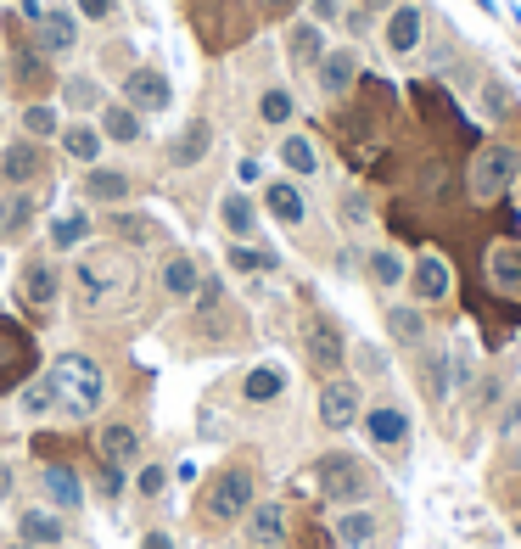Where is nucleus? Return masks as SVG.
<instances>
[{
  "label": "nucleus",
  "instance_id": "nucleus-1",
  "mask_svg": "<svg viewBox=\"0 0 521 549\" xmlns=\"http://www.w3.org/2000/svg\"><path fill=\"white\" fill-rule=\"evenodd\" d=\"M45 387H51V409L68 415V421H90L107 398V376L85 353H57L51 370H45Z\"/></svg>",
  "mask_w": 521,
  "mask_h": 549
},
{
  "label": "nucleus",
  "instance_id": "nucleus-2",
  "mask_svg": "<svg viewBox=\"0 0 521 549\" xmlns=\"http://www.w3.org/2000/svg\"><path fill=\"white\" fill-rule=\"evenodd\" d=\"M253 505H258L253 465H225V471L208 482V493H202V516L208 521H241Z\"/></svg>",
  "mask_w": 521,
  "mask_h": 549
},
{
  "label": "nucleus",
  "instance_id": "nucleus-3",
  "mask_svg": "<svg viewBox=\"0 0 521 549\" xmlns=\"http://www.w3.org/2000/svg\"><path fill=\"white\" fill-rule=\"evenodd\" d=\"M314 482H320V493L331 499V505H365L370 499V471L359 454H320V465H314Z\"/></svg>",
  "mask_w": 521,
  "mask_h": 549
},
{
  "label": "nucleus",
  "instance_id": "nucleus-4",
  "mask_svg": "<svg viewBox=\"0 0 521 549\" xmlns=\"http://www.w3.org/2000/svg\"><path fill=\"white\" fill-rule=\"evenodd\" d=\"M516 174H521V152H516V146L488 141L477 157H471V197H477V202H499L510 185H516Z\"/></svg>",
  "mask_w": 521,
  "mask_h": 549
},
{
  "label": "nucleus",
  "instance_id": "nucleus-5",
  "mask_svg": "<svg viewBox=\"0 0 521 549\" xmlns=\"http://www.w3.org/2000/svg\"><path fill=\"white\" fill-rule=\"evenodd\" d=\"M359 415H365L359 381L353 376H325V387H320V426L325 432H348V426H359Z\"/></svg>",
  "mask_w": 521,
  "mask_h": 549
},
{
  "label": "nucleus",
  "instance_id": "nucleus-6",
  "mask_svg": "<svg viewBox=\"0 0 521 549\" xmlns=\"http://www.w3.org/2000/svg\"><path fill=\"white\" fill-rule=\"evenodd\" d=\"M409 297H415V303H443V297L454 292V269H449V258H437V253H421L415 258V264H409Z\"/></svg>",
  "mask_w": 521,
  "mask_h": 549
},
{
  "label": "nucleus",
  "instance_id": "nucleus-7",
  "mask_svg": "<svg viewBox=\"0 0 521 549\" xmlns=\"http://www.w3.org/2000/svg\"><path fill=\"white\" fill-rule=\"evenodd\" d=\"M45 169H51V157H45L40 141H29V135H23V141H6V152H0V185H17V191H23V185H34Z\"/></svg>",
  "mask_w": 521,
  "mask_h": 549
},
{
  "label": "nucleus",
  "instance_id": "nucleus-8",
  "mask_svg": "<svg viewBox=\"0 0 521 549\" xmlns=\"http://www.w3.org/2000/svg\"><path fill=\"white\" fill-rule=\"evenodd\" d=\"M421 34H426V6L421 0H398L393 12H387V29H381L387 51H393V57H409V51L421 45Z\"/></svg>",
  "mask_w": 521,
  "mask_h": 549
},
{
  "label": "nucleus",
  "instance_id": "nucleus-9",
  "mask_svg": "<svg viewBox=\"0 0 521 549\" xmlns=\"http://www.w3.org/2000/svg\"><path fill=\"white\" fill-rule=\"evenodd\" d=\"M29 370H34L29 331H23V325H12V320H0V393H6V387H17Z\"/></svg>",
  "mask_w": 521,
  "mask_h": 549
},
{
  "label": "nucleus",
  "instance_id": "nucleus-10",
  "mask_svg": "<svg viewBox=\"0 0 521 549\" xmlns=\"http://www.w3.org/2000/svg\"><path fill=\"white\" fill-rule=\"evenodd\" d=\"M124 281H129V269L118 264L113 253H90L85 264H79V297H85L90 309H96V303H101L107 292H118Z\"/></svg>",
  "mask_w": 521,
  "mask_h": 549
},
{
  "label": "nucleus",
  "instance_id": "nucleus-11",
  "mask_svg": "<svg viewBox=\"0 0 521 549\" xmlns=\"http://www.w3.org/2000/svg\"><path fill=\"white\" fill-rule=\"evenodd\" d=\"M359 426H365V437L376 443V449H404V443H409V409H398V404L365 409Z\"/></svg>",
  "mask_w": 521,
  "mask_h": 549
},
{
  "label": "nucleus",
  "instance_id": "nucleus-12",
  "mask_svg": "<svg viewBox=\"0 0 521 549\" xmlns=\"http://www.w3.org/2000/svg\"><path fill=\"white\" fill-rule=\"evenodd\" d=\"M124 101L135 107V113H163V107L174 101V90H169V79H163L157 68H135L124 79Z\"/></svg>",
  "mask_w": 521,
  "mask_h": 549
},
{
  "label": "nucleus",
  "instance_id": "nucleus-13",
  "mask_svg": "<svg viewBox=\"0 0 521 549\" xmlns=\"http://www.w3.org/2000/svg\"><path fill=\"white\" fill-rule=\"evenodd\" d=\"M57 292H62V269L51 264V258H34V264L23 269V303H29L34 314H51Z\"/></svg>",
  "mask_w": 521,
  "mask_h": 549
},
{
  "label": "nucleus",
  "instance_id": "nucleus-14",
  "mask_svg": "<svg viewBox=\"0 0 521 549\" xmlns=\"http://www.w3.org/2000/svg\"><path fill=\"white\" fill-rule=\"evenodd\" d=\"M342 353H348V348H342V331H337V325L325 320V314H320V320H309V365L320 370V376H337V370H342Z\"/></svg>",
  "mask_w": 521,
  "mask_h": 549
},
{
  "label": "nucleus",
  "instance_id": "nucleus-15",
  "mask_svg": "<svg viewBox=\"0 0 521 549\" xmlns=\"http://www.w3.org/2000/svg\"><path fill=\"white\" fill-rule=\"evenodd\" d=\"M208 146H213V124L208 118H191V124L169 141V163L174 169H197L202 157H208Z\"/></svg>",
  "mask_w": 521,
  "mask_h": 549
},
{
  "label": "nucleus",
  "instance_id": "nucleus-16",
  "mask_svg": "<svg viewBox=\"0 0 521 549\" xmlns=\"http://www.w3.org/2000/svg\"><path fill=\"white\" fill-rule=\"evenodd\" d=\"M129 191H135V180H129L124 169H101V163H90V174H85V197L90 202L118 208V202H129Z\"/></svg>",
  "mask_w": 521,
  "mask_h": 549
},
{
  "label": "nucleus",
  "instance_id": "nucleus-17",
  "mask_svg": "<svg viewBox=\"0 0 521 549\" xmlns=\"http://www.w3.org/2000/svg\"><path fill=\"white\" fill-rule=\"evenodd\" d=\"M286 57H292V68H320V57H325V29L320 23H292L286 29Z\"/></svg>",
  "mask_w": 521,
  "mask_h": 549
},
{
  "label": "nucleus",
  "instance_id": "nucleus-18",
  "mask_svg": "<svg viewBox=\"0 0 521 549\" xmlns=\"http://www.w3.org/2000/svg\"><path fill=\"white\" fill-rule=\"evenodd\" d=\"M264 208L275 213L286 230H297L303 219H309V202H303V191H297L292 180H269V185H264Z\"/></svg>",
  "mask_w": 521,
  "mask_h": 549
},
{
  "label": "nucleus",
  "instance_id": "nucleus-19",
  "mask_svg": "<svg viewBox=\"0 0 521 549\" xmlns=\"http://www.w3.org/2000/svg\"><path fill=\"white\" fill-rule=\"evenodd\" d=\"M314 73H320V90H325V96H348L353 79H359V57H353L348 45H342V51H325Z\"/></svg>",
  "mask_w": 521,
  "mask_h": 549
},
{
  "label": "nucleus",
  "instance_id": "nucleus-20",
  "mask_svg": "<svg viewBox=\"0 0 521 549\" xmlns=\"http://www.w3.org/2000/svg\"><path fill=\"white\" fill-rule=\"evenodd\" d=\"M421 393H426V404H443V398L454 393V359H449V348L421 353Z\"/></svg>",
  "mask_w": 521,
  "mask_h": 549
},
{
  "label": "nucleus",
  "instance_id": "nucleus-21",
  "mask_svg": "<svg viewBox=\"0 0 521 549\" xmlns=\"http://www.w3.org/2000/svg\"><path fill=\"white\" fill-rule=\"evenodd\" d=\"M387 337H393L398 348H426V314H421V303H393V309H387Z\"/></svg>",
  "mask_w": 521,
  "mask_h": 549
},
{
  "label": "nucleus",
  "instance_id": "nucleus-22",
  "mask_svg": "<svg viewBox=\"0 0 521 549\" xmlns=\"http://www.w3.org/2000/svg\"><path fill=\"white\" fill-rule=\"evenodd\" d=\"M101 460L107 465H135L141 460V432L135 426H124V421H113V426H101Z\"/></svg>",
  "mask_w": 521,
  "mask_h": 549
},
{
  "label": "nucleus",
  "instance_id": "nucleus-23",
  "mask_svg": "<svg viewBox=\"0 0 521 549\" xmlns=\"http://www.w3.org/2000/svg\"><path fill=\"white\" fill-rule=\"evenodd\" d=\"M101 135L118 141V146H135L146 135V124H141V113H135L129 101H113V107H101Z\"/></svg>",
  "mask_w": 521,
  "mask_h": 549
},
{
  "label": "nucleus",
  "instance_id": "nucleus-24",
  "mask_svg": "<svg viewBox=\"0 0 521 549\" xmlns=\"http://www.w3.org/2000/svg\"><path fill=\"white\" fill-rule=\"evenodd\" d=\"M197 286H202V269H197V258L174 253L169 264H163V292H169L174 303H191V297H197Z\"/></svg>",
  "mask_w": 521,
  "mask_h": 549
},
{
  "label": "nucleus",
  "instance_id": "nucleus-25",
  "mask_svg": "<svg viewBox=\"0 0 521 549\" xmlns=\"http://www.w3.org/2000/svg\"><path fill=\"white\" fill-rule=\"evenodd\" d=\"M247 538H253L258 549H275L286 538V510L281 505H253L247 510Z\"/></svg>",
  "mask_w": 521,
  "mask_h": 549
},
{
  "label": "nucleus",
  "instance_id": "nucleus-26",
  "mask_svg": "<svg viewBox=\"0 0 521 549\" xmlns=\"http://www.w3.org/2000/svg\"><path fill=\"white\" fill-rule=\"evenodd\" d=\"M219 225H225L236 241H253V230H258V208H253V197L230 191V197L219 202Z\"/></svg>",
  "mask_w": 521,
  "mask_h": 549
},
{
  "label": "nucleus",
  "instance_id": "nucleus-27",
  "mask_svg": "<svg viewBox=\"0 0 521 549\" xmlns=\"http://www.w3.org/2000/svg\"><path fill=\"white\" fill-rule=\"evenodd\" d=\"M40 482H45V493H51V505H57V510H79V505H85V488H79V477H73L68 465H45Z\"/></svg>",
  "mask_w": 521,
  "mask_h": 549
},
{
  "label": "nucleus",
  "instance_id": "nucleus-28",
  "mask_svg": "<svg viewBox=\"0 0 521 549\" xmlns=\"http://www.w3.org/2000/svg\"><path fill=\"white\" fill-rule=\"evenodd\" d=\"M17 533H23V544L51 549V544H62V516H51V510H23V516H17Z\"/></svg>",
  "mask_w": 521,
  "mask_h": 549
},
{
  "label": "nucleus",
  "instance_id": "nucleus-29",
  "mask_svg": "<svg viewBox=\"0 0 521 549\" xmlns=\"http://www.w3.org/2000/svg\"><path fill=\"white\" fill-rule=\"evenodd\" d=\"M73 45H79V34H73V17H68V12H45V17H40V51H45V57H68Z\"/></svg>",
  "mask_w": 521,
  "mask_h": 549
},
{
  "label": "nucleus",
  "instance_id": "nucleus-30",
  "mask_svg": "<svg viewBox=\"0 0 521 549\" xmlns=\"http://www.w3.org/2000/svg\"><path fill=\"white\" fill-rule=\"evenodd\" d=\"M12 85H23V90H45V85H51V62H45V51H29V45H17V57H12Z\"/></svg>",
  "mask_w": 521,
  "mask_h": 549
},
{
  "label": "nucleus",
  "instance_id": "nucleus-31",
  "mask_svg": "<svg viewBox=\"0 0 521 549\" xmlns=\"http://www.w3.org/2000/svg\"><path fill=\"white\" fill-rule=\"evenodd\" d=\"M365 269H370V281H376L381 292H393V286H404V281H409L404 253H393V247H376V253L365 258Z\"/></svg>",
  "mask_w": 521,
  "mask_h": 549
},
{
  "label": "nucleus",
  "instance_id": "nucleus-32",
  "mask_svg": "<svg viewBox=\"0 0 521 549\" xmlns=\"http://www.w3.org/2000/svg\"><path fill=\"white\" fill-rule=\"evenodd\" d=\"M376 533H381V521L370 516V510H353V505H348V510L337 516V538H342V549H365Z\"/></svg>",
  "mask_w": 521,
  "mask_h": 549
},
{
  "label": "nucleus",
  "instance_id": "nucleus-33",
  "mask_svg": "<svg viewBox=\"0 0 521 549\" xmlns=\"http://www.w3.org/2000/svg\"><path fill=\"white\" fill-rule=\"evenodd\" d=\"M286 393V370L281 365H258L253 376L241 381V398L247 404H269V398H281Z\"/></svg>",
  "mask_w": 521,
  "mask_h": 549
},
{
  "label": "nucleus",
  "instance_id": "nucleus-34",
  "mask_svg": "<svg viewBox=\"0 0 521 549\" xmlns=\"http://www.w3.org/2000/svg\"><path fill=\"white\" fill-rule=\"evenodd\" d=\"M101 141H107V135H101L96 124H68V129H62V152H68L73 163H96Z\"/></svg>",
  "mask_w": 521,
  "mask_h": 549
},
{
  "label": "nucleus",
  "instance_id": "nucleus-35",
  "mask_svg": "<svg viewBox=\"0 0 521 549\" xmlns=\"http://www.w3.org/2000/svg\"><path fill=\"white\" fill-rule=\"evenodd\" d=\"M281 163L297 174V180L320 174V152H314V141H309V135H286V141H281Z\"/></svg>",
  "mask_w": 521,
  "mask_h": 549
},
{
  "label": "nucleus",
  "instance_id": "nucleus-36",
  "mask_svg": "<svg viewBox=\"0 0 521 549\" xmlns=\"http://www.w3.org/2000/svg\"><path fill=\"white\" fill-rule=\"evenodd\" d=\"M23 135H29V141H51V135H62L57 107H45V101H29V107H23Z\"/></svg>",
  "mask_w": 521,
  "mask_h": 549
},
{
  "label": "nucleus",
  "instance_id": "nucleus-37",
  "mask_svg": "<svg viewBox=\"0 0 521 549\" xmlns=\"http://www.w3.org/2000/svg\"><path fill=\"white\" fill-rule=\"evenodd\" d=\"M34 225V197H12L6 202V213H0V236L6 241H23Z\"/></svg>",
  "mask_w": 521,
  "mask_h": 549
},
{
  "label": "nucleus",
  "instance_id": "nucleus-38",
  "mask_svg": "<svg viewBox=\"0 0 521 549\" xmlns=\"http://www.w3.org/2000/svg\"><path fill=\"white\" fill-rule=\"evenodd\" d=\"M292 113H297V101H292V90H281V85H269L264 96H258V118H264V124H292Z\"/></svg>",
  "mask_w": 521,
  "mask_h": 549
},
{
  "label": "nucleus",
  "instance_id": "nucleus-39",
  "mask_svg": "<svg viewBox=\"0 0 521 549\" xmlns=\"http://www.w3.org/2000/svg\"><path fill=\"white\" fill-rule=\"evenodd\" d=\"M510 113H516L510 85H505V79H482V118H493V124H499V118H510Z\"/></svg>",
  "mask_w": 521,
  "mask_h": 549
},
{
  "label": "nucleus",
  "instance_id": "nucleus-40",
  "mask_svg": "<svg viewBox=\"0 0 521 549\" xmlns=\"http://www.w3.org/2000/svg\"><path fill=\"white\" fill-rule=\"evenodd\" d=\"M107 230H113V236H124L129 247H146V241L157 236V225H152V219H141V213H113V219H107Z\"/></svg>",
  "mask_w": 521,
  "mask_h": 549
},
{
  "label": "nucleus",
  "instance_id": "nucleus-41",
  "mask_svg": "<svg viewBox=\"0 0 521 549\" xmlns=\"http://www.w3.org/2000/svg\"><path fill=\"white\" fill-rule=\"evenodd\" d=\"M493 286H499V292H516L521 286V253L516 247H493Z\"/></svg>",
  "mask_w": 521,
  "mask_h": 549
},
{
  "label": "nucleus",
  "instance_id": "nucleus-42",
  "mask_svg": "<svg viewBox=\"0 0 521 549\" xmlns=\"http://www.w3.org/2000/svg\"><path fill=\"white\" fill-rule=\"evenodd\" d=\"M62 101H68V107H79V113H90V107H107V101H101V85L90 79V73L68 79V85H62Z\"/></svg>",
  "mask_w": 521,
  "mask_h": 549
},
{
  "label": "nucleus",
  "instance_id": "nucleus-43",
  "mask_svg": "<svg viewBox=\"0 0 521 549\" xmlns=\"http://www.w3.org/2000/svg\"><path fill=\"white\" fill-rule=\"evenodd\" d=\"M85 236H90V219H85V213H68V219H57V225H51V247H57V253L79 247Z\"/></svg>",
  "mask_w": 521,
  "mask_h": 549
},
{
  "label": "nucleus",
  "instance_id": "nucleus-44",
  "mask_svg": "<svg viewBox=\"0 0 521 549\" xmlns=\"http://www.w3.org/2000/svg\"><path fill=\"white\" fill-rule=\"evenodd\" d=\"M230 269L253 275V269H275V253H258V247H230Z\"/></svg>",
  "mask_w": 521,
  "mask_h": 549
},
{
  "label": "nucleus",
  "instance_id": "nucleus-45",
  "mask_svg": "<svg viewBox=\"0 0 521 549\" xmlns=\"http://www.w3.org/2000/svg\"><path fill=\"white\" fill-rule=\"evenodd\" d=\"M309 23H342V0H309Z\"/></svg>",
  "mask_w": 521,
  "mask_h": 549
},
{
  "label": "nucleus",
  "instance_id": "nucleus-46",
  "mask_svg": "<svg viewBox=\"0 0 521 549\" xmlns=\"http://www.w3.org/2000/svg\"><path fill=\"white\" fill-rule=\"evenodd\" d=\"M23 409H29V415H40V409H51V387H45V376L34 381L29 393H23Z\"/></svg>",
  "mask_w": 521,
  "mask_h": 549
},
{
  "label": "nucleus",
  "instance_id": "nucleus-47",
  "mask_svg": "<svg viewBox=\"0 0 521 549\" xmlns=\"http://www.w3.org/2000/svg\"><path fill=\"white\" fill-rule=\"evenodd\" d=\"M163 482H169V471H163V465H146V471H141V493H146V499H152V493H163Z\"/></svg>",
  "mask_w": 521,
  "mask_h": 549
},
{
  "label": "nucleus",
  "instance_id": "nucleus-48",
  "mask_svg": "<svg viewBox=\"0 0 521 549\" xmlns=\"http://www.w3.org/2000/svg\"><path fill=\"white\" fill-rule=\"evenodd\" d=\"M370 17H376V12L353 6V12H342V29H348V34H365V29H370Z\"/></svg>",
  "mask_w": 521,
  "mask_h": 549
},
{
  "label": "nucleus",
  "instance_id": "nucleus-49",
  "mask_svg": "<svg viewBox=\"0 0 521 549\" xmlns=\"http://www.w3.org/2000/svg\"><path fill=\"white\" fill-rule=\"evenodd\" d=\"M73 6H79L85 17H96V23H107V17H113V0H73Z\"/></svg>",
  "mask_w": 521,
  "mask_h": 549
},
{
  "label": "nucleus",
  "instance_id": "nucleus-50",
  "mask_svg": "<svg viewBox=\"0 0 521 549\" xmlns=\"http://www.w3.org/2000/svg\"><path fill=\"white\" fill-rule=\"evenodd\" d=\"M141 549H180V544H174V538L163 533V527H157V533H146V538H141Z\"/></svg>",
  "mask_w": 521,
  "mask_h": 549
},
{
  "label": "nucleus",
  "instance_id": "nucleus-51",
  "mask_svg": "<svg viewBox=\"0 0 521 549\" xmlns=\"http://www.w3.org/2000/svg\"><path fill=\"white\" fill-rule=\"evenodd\" d=\"M342 213H348V225H365V219H370V213H365V202H359V197H348V202H342Z\"/></svg>",
  "mask_w": 521,
  "mask_h": 549
},
{
  "label": "nucleus",
  "instance_id": "nucleus-52",
  "mask_svg": "<svg viewBox=\"0 0 521 549\" xmlns=\"http://www.w3.org/2000/svg\"><path fill=\"white\" fill-rule=\"evenodd\" d=\"M359 370H370V376H376V370H381V353H376V348H359Z\"/></svg>",
  "mask_w": 521,
  "mask_h": 549
},
{
  "label": "nucleus",
  "instance_id": "nucleus-53",
  "mask_svg": "<svg viewBox=\"0 0 521 549\" xmlns=\"http://www.w3.org/2000/svg\"><path fill=\"white\" fill-rule=\"evenodd\" d=\"M353 6H365V12H393L398 0H353Z\"/></svg>",
  "mask_w": 521,
  "mask_h": 549
},
{
  "label": "nucleus",
  "instance_id": "nucleus-54",
  "mask_svg": "<svg viewBox=\"0 0 521 549\" xmlns=\"http://www.w3.org/2000/svg\"><path fill=\"white\" fill-rule=\"evenodd\" d=\"M264 6H269V12H275V17H286V12H292V6H297V0H264Z\"/></svg>",
  "mask_w": 521,
  "mask_h": 549
},
{
  "label": "nucleus",
  "instance_id": "nucleus-55",
  "mask_svg": "<svg viewBox=\"0 0 521 549\" xmlns=\"http://www.w3.org/2000/svg\"><path fill=\"white\" fill-rule=\"evenodd\" d=\"M510 426H521V398L510 404V415H505V432H510Z\"/></svg>",
  "mask_w": 521,
  "mask_h": 549
},
{
  "label": "nucleus",
  "instance_id": "nucleus-56",
  "mask_svg": "<svg viewBox=\"0 0 521 549\" xmlns=\"http://www.w3.org/2000/svg\"><path fill=\"white\" fill-rule=\"evenodd\" d=\"M477 12H488V17H499V6H493V0H477Z\"/></svg>",
  "mask_w": 521,
  "mask_h": 549
},
{
  "label": "nucleus",
  "instance_id": "nucleus-57",
  "mask_svg": "<svg viewBox=\"0 0 521 549\" xmlns=\"http://www.w3.org/2000/svg\"><path fill=\"white\" fill-rule=\"evenodd\" d=\"M6 482H12V465H6V460H0V488H6Z\"/></svg>",
  "mask_w": 521,
  "mask_h": 549
},
{
  "label": "nucleus",
  "instance_id": "nucleus-58",
  "mask_svg": "<svg viewBox=\"0 0 521 549\" xmlns=\"http://www.w3.org/2000/svg\"><path fill=\"white\" fill-rule=\"evenodd\" d=\"M6 549H34V544H23V538H17V544H6Z\"/></svg>",
  "mask_w": 521,
  "mask_h": 549
},
{
  "label": "nucleus",
  "instance_id": "nucleus-59",
  "mask_svg": "<svg viewBox=\"0 0 521 549\" xmlns=\"http://www.w3.org/2000/svg\"><path fill=\"white\" fill-rule=\"evenodd\" d=\"M0 85H6V57H0Z\"/></svg>",
  "mask_w": 521,
  "mask_h": 549
},
{
  "label": "nucleus",
  "instance_id": "nucleus-60",
  "mask_svg": "<svg viewBox=\"0 0 521 549\" xmlns=\"http://www.w3.org/2000/svg\"><path fill=\"white\" fill-rule=\"evenodd\" d=\"M516 40H521V12H516Z\"/></svg>",
  "mask_w": 521,
  "mask_h": 549
},
{
  "label": "nucleus",
  "instance_id": "nucleus-61",
  "mask_svg": "<svg viewBox=\"0 0 521 549\" xmlns=\"http://www.w3.org/2000/svg\"><path fill=\"white\" fill-rule=\"evenodd\" d=\"M516 202H521V174H516Z\"/></svg>",
  "mask_w": 521,
  "mask_h": 549
},
{
  "label": "nucleus",
  "instance_id": "nucleus-62",
  "mask_svg": "<svg viewBox=\"0 0 521 549\" xmlns=\"http://www.w3.org/2000/svg\"><path fill=\"white\" fill-rule=\"evenodd\" d=\"M516 538H521V521H516Z\"/></svg>",
  "mask_w": 521,
  "mask_h": 549
}]
</instances>
